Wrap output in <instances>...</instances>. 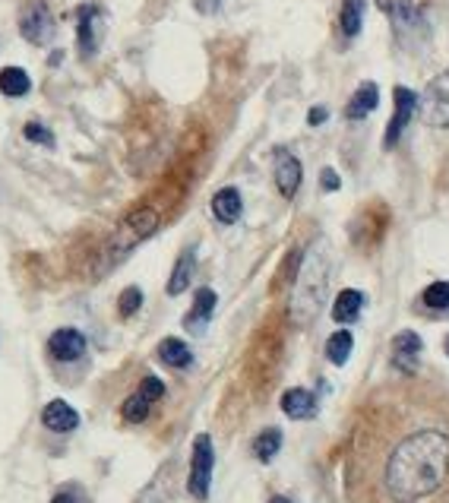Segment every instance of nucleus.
Instances as JSON below:
<instances>
[{"instance_id": "obj_32", "label": "nucleus", "mask_w": 449, "mask_h": 503, "mask_svg": "<svg viewBox=\"0 0 449 503\" xmlns=\"http://www.w3.org/2000/svg\"><path fill=\"white\" fill-rule=\"evenodd\" d=\"M270 503H291V500H285V497H272Z\"/></svg>"}, {"instance_id": "obj_25", "label": "nucleus", "mask_w": 449, "mask_h": 503, "mask_svg": "<svg viewBox=\"0 0 449 503\" xmlns=\"http://www.w3.org/2000/svg\"><path fill=\"white\" fill-rule=\"evenodd\" d=\"M424 307L427 310H449V282H434L424 288L421 295Z\"/></svg>"}, {"instance_id": "obj_31", "label": "nucleus", "mask_w": 449, "mask_h": 503, "mask_svg": "<svg viewBox=\"0 0 449 503\" xmlns=\"http://www.w3.org/2000/svg\"><path fill=\"white\" fill-rule=\"evenodd\" d=\"M197 7L203 10V14H215V10L222 7V0H197Z\"/></svg>"}, {"instance_id": "obj_5", "label": "nucleus", "mask_w": 449, "mask_h": 503, "mask_svg": "<svg viewBox=\"0 0 449 503\" xmlns=\"http://www.w3.org/2000/svg\"><path fill=\"white\" fill-rule=\"evenodd\" d=\"M417 111L430 127H449V70L434 77L417 98Z\"/></svg>"}, {"instance_id": "obj_2", "label": "nucleus", "mask_w": 449, "mask_h": 503, "mask_svg": "<svg viewBox=\"0 0 449 503\" xmlns=\"http://www.w3.org/2000/svg\"><path fill=\"white\" fill-rule=\"evenodd\" d=\"M329 253L323 244H316L314 251L304 257L301 263V276H298L295 295H291V314H295L298 323L314 320V314L323 307L326 301V288H329Z\"/></svg>"}, {"instance_id": "obj_15", "label": "nucleus", "mask_w": 449, "mask_h": 503, "mask_svg": "<svg viewBox=\"0 0 449 503\" xmlns=\"http://www.w3.org/2000/svg\"><path fill=\"white\" fill-rule=\"evenodd\" d=\"M244 213V200H241L238 187H222L212 197V215H215L222 225H234Z\"/></svg>"}, {"instance_id": "obj_23", "label": "nucleus", "mask_w": 449, "mask_h": 503, "mask_svg": "<svg viewBox=\"0 0 449 503\" xmlns=\"http://www.w3.org/2000/svg\"><path fill=\"white\" fill-rule=\"evenodd\" d=\"M352 349H354V339L348 329H339V333L329 335V343H326V358L335 364V368H342V364L352 358Z\"/></svg>"}, {"instance_id": "obj_33", "label": "nucleus", "mask_w": 449, "mask_h": 503, "mask_svg": "<svg viewBox=\"0 0 449 503\" xmlns=\"http://www.w3.org/2000/svg\"><path fill=\"white\" fill-rule=\"evenodd\" d=\"M443 349H446V355H449V335H446V343H443Z\"/></svg>"}, {"instance_id": "obj_6", "label": "nucleus", "mask_w": 449, "mask_h": 503, "mask_svg": "<svg viewBox=\"0 0 449 503\" xmlns=\"http://www.w3.org/2000/svg\"><path fill=\"white\" fill-rule=\"evenodd\" d=\"M105 39V10L96 7V4H83L77 10V45L83 58H92V54L102 48Z\"/></svg>"}, {"instance_id": "obj_21", "label": "nucleus", "mask_w": 449, "mask_h": 503, "mask_svg": "<svg viewBox=\"0 0 449 503\" xmlns=\"http://www.w3.org/2000/svg\"><path fill=\"white\" fill-rule=\"evenodd\" d=\"M364 14H367V0H342L339 29L345 39H358L361 26H364Z\"/></svg>"}, {"instance_id": "obj_20", "label": "nucleus", "mask_w": 449, "mask_h": 503, "mask_svg": "<svg viewBox=\"0 0 449 503\" xmlns=\"http://www.w3.org/2000/svg\"><path fill=\"white\" fill-rule=\"evenodd\" d=\"M159 358H161V364H168V368H174V370H184L193 364L190 345L174 339V335H168V339H161L159 343Z\"/></svg>"}, {"instance_id": "obj_9", "label": "nucleus", "mask_w": 449, "mask_h": 503, "mask_svg": "<svg viewBox=\"0 0 449 503\" xmlns=\"http://www.w3.org/2000/svg\"><path fill=\"white\" fill-rule=\"evenodd\" d=\"M421 352H424L421 335L411 333V329H402V333L392 339V349H389L392 368H399L402 374H415L417 364H421Z\"/></svg>"}, {"instance_id": "obj_10", "label": "nucleus", "mask_w": 449, "mask_h": 503, "mask_svg": "<svg viewBox=\"0 0 449 503\" xmlns=\"http://www.w3.org/2000/svg\"><path fill=\"white\" fill-rule=\"evenodd\" d=\"M48 355H51L54 361H64V364L77 361V358L86 355V335L73 326L54 329L51 339H48Z\"/></svg>"}, {"instance_id": "obj_1", "label": "nucleus", "mask_w": 449, "mask_h": 503, "mask_svg": "<svg viewBox=\"0 0 449 503\" xmlns=\"http://www.w3.org/2000/svg\"><path fill=\"white\" fill-rule=\"evenodd\" d=\"M446 475L449 434L424 427L392 446L383 465V488L392 497V503H421L443 488Z\"/></svg>"}, {"instance_id": "obj_27", "label": "nucleus", "mask_w": 449, "mask_h": 503, "mask_svg": "<svg viewBox=\"0 0 449 503\" xmlns=\"http://www.w3.org/2000/svg\"><path fill=\"white\" fill-rule=\"evenodd\" d=\"M23 136H26L29 142H39V146H54V133L48 127H41L39 121H29L26 127H23Z\"/></svg>"}, {"instance_id": "obj_8", "label": "nucleus", "mask_w": 449, "mask_h": 503, "mask_svg": "<svg viewBox=\"0 0 449 503\" xmlns=\"http://www.w3.org/2000/svg\"><path fill=\"white\" fill-rule=\"evenodd\" d=\"M161 396H165V383H161L159 377H142L140 387H136V393L121 406L124 421H130V425H140V421H146L149 408H152L155 402L161 399Z\"/></svg>"}, {"instance_id": "obj_22", "label": "nucleus", "mask_w": 449, "mask_h": 503, "mask_svg": "<svg viewBox=\"0 0 449 503\" xmlns=\"http://www.w3.org/2000/svg\"><path fill=\"white\" fill-rule=\"evenodd\" d=\"M29 89H32V79L23 67H4L0 70V92L7 98H23L29 96Z\"/></svg>"}, {"instance_id": "obj_16", "label": "nucleus", "mask_w": 449, "mask_h": 503, "mask_svg": "<svg viewBox=\"0 0 449 503\" xmlns=\"http://www.w3.org/2000/svg\"><path fill=\"white\" fill-rule=\"evenodd\" d=\"M377 105H380L377 83H361L358 89H354L352 102L345 105V117L348 121H364L371 111H377Z\"/></svg>"}, {"instance_id": "obj_7", "label": "nucleus", "mask_w": 449, "mask_h": 503, "mask_svg": "<svg viewBox=\"0 0 449 503\" xmlns=\"http://www.w3.org/2000/svg\"><path fill=\"white\" fill-rule=\"evenodd\" d=\"M392 105H396V111H392L389 123H386V133H383L386 149H392L402 140L405 127H408L411 117L417 114V96L411 89H405V86H396V89H392Z\"/></svg>"}, {"instance_id": "obj_28", "label": "nucleus", "mask_w": 449, "mask_h": 503, "mask_svg": "<svg viewBox=\"0 0 449 503\" xmlns=\"http://www.w3.org/2000/svg\"><path fill=\"white\" fill-rule=\"evenodd\" d=\"M51 503H89V497H86V490L77 488V484H67V488H60L58 494L51 497Z\"/></svg>"}, {"instance_id": "obj_30", "label": "nucleus", "mask_w": 449, "mask_h": 503, "mask_svg": "<svg viewBox=\"0 0 449 503\" xmlns=\"http://www.w3.org/2000/svg\"><path fill=\"white\" fill-rule=\"evenodd\" d=\"M329 117V111L326 108H310V114H307V123L310 127H320L323 121Z\"/></svg>"}, {"instance_id": "obj_11", "label": "nucleus", "mask_w": 449, "mask_h": 503, "mask_svg": "<svg viewBox=\"0 0 449 503\" xmlns=\"http://www.w3.org/2000/svg\"><path fill=\"white\" fill-rule=\"evenodd\" d=\"M301 181H304V168H301V161H298V155H291L289 149H279L276 152V187H279V194H282L285 200H291V197L301 190Z\"/></svg>"}, {"instance_id": "obj_24", "label": "nucleus", "mask_w": 449, "mask_h": 503, "mask_svg": "<svg viewBox=\"0 0 449 503\" xmlns=\"http://www.w3.org/2000/svg\"><path fill=\"white\" fill-rule=\"evenodd\" d=\"M279 450H282V431H279V427H266V431L257 434V440H253V456H257L260 462H270Z\"/></svg>"}, {"instance_id": "obj_13", "label": "nucleus", "mask_w": 449, "mask_h": 503, "mask_svg": "<svg viewBox=\"0 0 449 503\" xmlns=\"http://www.w3.org/2000/svg\"><path fill=\"white\" fill-rule=\"evenodd\" d=\"M215 301H218V297H215V291H212V288H199L197 295H193V304H190V310H187V316H184L187 333L199 335L206 326H209L212 314H215Z\"/></svg>"}, {"instance_id": "obj_26", "label": "nucleus", "mask_w": 449, "mask_h": 503, "mask_svg": "<svg viewBox=\"0 0 449 503\" xmlns=\"http://www.w3.org/2000/svg\"><path fill=\"white\" fill-rule=\"evenodd\" d=\"M140 307H142V291L136 288V285H130V288L124 291L121 297H117V314H121V316H133Z\"/></svg>"}, {"instance_id": "obj_14", "label": "nucleus", "mask_w": 449, "mask_h": 503, "mask_svg": "<svg viewBox=\"0 0 449 503\" xmlns=\"http://www.w3.org/2000/svg\"><path fill=\"white\" fill-rule=\"evenodd\" d=\"M41 425L48 427V431L54 434H70L79 427V415L77 408L70 406V402L64 399H51L45 408H41Z\"/></svg>"}, {"instance_id": "obj_17", "label": "nucleus", "mask_w": 449, "mask_h": 503, "mask_svg": "<svg viewBox=\"0 0 449 503\" xmlns=\"http://www.w3.org/2000/svg\"><path fill=\"white\" fill-rule=\"evenodd\" d=\"M282 412L289 415V418H295V421L314 418V415H316L314 393H310V389H301V387L289 389V393L282 396Z\"/></svg>"}, {"instance_id": "obj_19", "label": "nucleus", "mask_w": 449, "mask_h": 503, "mask_svg": "<svg viewBox=\"0 0 449 503\" xmlns=\"http://www.w3.org/2000/svg\"><path fill=\"white\" fill-rule=\"evenodd\" d=\"M193 272H197V251L187 247V251L178 257V263H174L171 279H168V295H184V291L190 288Z\"/></svg>"}, {"instance_id": "obj_18", "label": "nucleus", "mask_w": 449, "mask_h": 503, "mask_svg": "<svg viewBox=\"0 0 449 503\" xmlns=\"http://www.w3.org/2000/svg\"><path fill=\"white\" fill-rule=\"evenodd\" d=\"M364 307V291L358 288H342L333 301V320L335 323H354Z\"/></svg>"}, {"instance_id": "obj_29", "label": "nucleus", "mask_w": 449, "mask_h": 503, "mask_svg": "<svg viewBox=\"0 0 449 503\" xmlns=\"http://www.w3.org/2000/svg\"><path fill=\"white\" fill-rule=\"evenodd\" d=\"M320 187L326 190V194H333V190H339V187H342L339 175H335L333 168H323V175H320Z\"/></svg>"}, {"instance_id": "obj_12", "label": "nucleus", "mask_w": 449, "mask_h": 503, "mask_svg": "<svg viewBox=\"0 0 449 503\" xmlns=\"http://www.w3.org/2000/svg\"><path fill=\"white\" fill-rule=\"evenodd\" d=\"M155 228H159V215H155L152 209H140V213H133L121 225V234L115 238V244L117 247H133V244H140V241H146Z\"/></svg>"}, {"instance_id": "obj_4", "label": "nucleus", "mask_w": 449, "mask_h": 503, "mask_svg": "<svg viewBox=\"0 0 449 503\" xmlns=\"http://www.w3.org/2000/svg\"><path fill=\"white\" fill-rule=\"evenodd\" d=\"M212 469H215V450H212L209 434H199V437L193 440L190 478H187V490H190L197 500H206V497H209Z\"/></svg>"}, {"instance_id": "obj_3", "label": "nucleus", "mask_w": 449, "mask_h": 503, "mask_svg": "<svg viewBox=\"0 0 449 503\" xmlns=\"http://www.w3.org/2000/svg\"><path fill=\"white\" fill-rule=\"evenodd\" d=\"M54 32H58V23H54L51 4L48 0H29L26 7L20 10V35L35 48L51 45Z\"/></svg>"}]
</instances>
